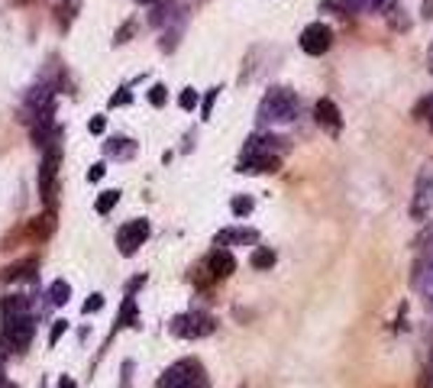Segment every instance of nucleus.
I'll list each match as a JSON object with an SVG mask.
<instances>
[{
    "label": "nucleus",
    "instance_id": "37",
    "mask_svg": "<svg viewBox=\"0 0 433 388\" xmlns=\"http://www.w3.org/2000/svg\"><path fill=\"white\" fill-rule=\"evenodd\" d=\"M59 388H75V379H71V375H62V379H59Z\"/></svg>",
    "mask_w": 433,
    "mask_h": 388
},
{
    "label": "nucleus",
    "instance_id": "40",
    "mask_svg": "<svg viewBox=\"0 0 433 388\" xmlns=\"http://www.w3.org/2000/svg\"><path fill=\"white\" fill-rule=\"evenodd\" d=\"M427 120H430V130H433V110H430V117H427Z\"/></svg>",
    "mask_w": 433,
    "mask_h": 388
},
{
    "label": "nucleus",
    "instance_id": "20",
    "mask_svg": "<svg viewBox=\"0 0 433 388\" xmlns=\"http://www.w3.org/2000/svg\"><path fill=\"white\" fill-rule=\"evenodd\" d=\"M120 327H136V298L126 295L123 307H120V317H117V330Z\"/></svg>",
    "mask_w": 433,
    "mask_h": 388
},
{
    "label": "nucleus",
    "instance_id": "19",
    "mask_svg": "<svg viewBox=\"0 0 433 388\" xmlns=\"http://www.w3.org/2000/svg\"><path fill=\"white\" fill-rule=\"evenodd\" d=\"M78 7H81V0H55V13H59L62 29H65L68 23H71V17L78 13Z\"/></svg>",
    "mask_w": 433,
    "mask_h": 388
},
{
    "label": "nucleus",
    "instance_id": "2",
    "mask_svg": "<svg viewBox=\"0 0 433 388\" xmlns=\"http://www.w3.org/2000/svg\"><path fill=\"white\" fill-rule=\"evenodd\" d=\"M156 388H210V382L200 359L188 356V359H178V363L168 366L162 372V379L156 382Z\"/></svg>",
    "mask_w": 433,
    "mask_h": 388
},
{
    "label": "nucleus",
    "instance_id": "5",
    "mask_svg": "<svg viewBox=\"0 0 433 388\" xmlns=\"http://www.w3.org/2000/svg\"><path fill=\"white\" fill-rule=\"evenodd\" d=\"M59 169H62V146H52L42 159L39 169V194L46 204H55V191H59Z\"/></svg>",
    "mask_w": 433,
    "mask_h": 388
},
{
    "label": "nucleus",
    "instance_id": "3",
    "mask_svg": "<svg viewBox=\"0 0 433 388\" xmlns=\"http://www.w3.org/2000/svg\"><path fill=\"white\" fill-rule=\"evenodd\" d=\"M36 333V321L29 314H20V317H4V327H0V349L4 353H23L26 346L33 343Z\"/></svg>",
    "mask_w": 433,
    "mask_h": 388
},
{
    "label": "nucleus",
    "instance_id": "16",
    "mask_svg": "<svg viewBox=\"0 0 433 388\" xmlns=\"http://www.w3.org/2000/svg\"><path fill=\"white\" fill-rule=\"evenodd\" d=\"M29 304L33 301L26 295H10L0 301V314H4V317H20V314H29Z\"/></svg>",
    "mask_w": 433,
    "mask_h": 388
},
{
    "label": "nucleus",
    "instance_id": "4",
    "mask_svg": "<svg viewBox=\"0 0 433 388\" xmlns=\"http://www.w3.org/2000/svg\"><path fill=\"white\" fill-rule=\"evenodd\" d=\"M214 330H216V321L204 311L178 314L175 321H172V333L181 340H204V337H210Z\"/></svg>",
    "mask_w": 433,
    "mask_h": 388
},
{
    "label": "nucleus",
    "instance_id": "21",
    "mask_svg": "<svg viewBox=\"0 0 433 388\" xmlns=\"http://www.w3.org/2000/svg\"><path fill=\"white\" fill-rule=\"evenodd\" d=\"M117 201H120V191H117V188H110V191L97 194V201H94V211H97V214H110L114 207H117Z\"/></svg>",
    "mask_w": 433,
    "mask_h": 388
},
{
    "label": "nucleus",
    "instance_id": "26",
    "mask_svg": "<svg viewBox=\"0 0 433 388\" xmlns=\"http://www.w3.org/2000/svg\"><path fill=\"white\" fill-rule=\"evenodd\" d=\"M178 104H181V110H194L198 107V91H194V88H184L181 97H178Z\"/></svg>",
    "mask_w": 433,
    "mask_h": 388
},
{
    "label": "nucleus",
    "instance_id": "6",
    "mask_svg": "<svg viewBox=\"0 0 433 388\" xmlns=\"http://www.w3.org/2000/svg\"><path fill=\"white\" fill-rule=\"evenodd\" d=\"M149 240V220H130V223H123L117 233V246H120V256H133L136 249H139L142 243Z\"/></svg>",
    "mask_w": 433,
    "mask_h": 388
},
{
    "label": "nucleus",
    "instance_id": "31",
    "mask_svg": "<svg viewBox=\"0 0 433 388\" xmlns=\"http://www.w3.org/2000/svg\"><path fill=\"white\" fill-rule=\"evenodd\" d=\"M130 101H133V94L126 91V88H120V94L110 97V107H123V104H130Z\"/></svg>",
    "mask_w": 433,
    "mask_h": 388
},
{
    "label": "nucleus",
    "instance_id": "25",
    "mask_svg": "<svg viewBox=\"0 0 433 388\" xmlns=\"http://www.w3.org/2000/svg\"><path fill=\"white\" fill-rule=\"evenodd\" d=\"M165 101H168L165 85H152L149 88V104H152V107H165Z\"/></svg>",
    "mask_w": 433,
    "mask_h": 388
},
{
    "label": "nucleus",
    "instance_id": "8",
    "mask_svg": "<svg viewBox=\"0 0 433 388\" xmlns=\"http://www.w3.org/2000/svg\"><path fill=\"white\" fill-rule=\"evenodd\" d=\"M314 120H317V127L327 130V133H334V136L343 130V113H340V107H336L330 97H320V101H317Z\"/></svg>",
    "mask_w": 433,
    "mask_h": 388
},
{
    "label": "nucleus",
    "instance_id": "14",
    "mask_svg": "<svg viewBox=\"0 0 433 388\" xmlns=\"http://www.w3.org/2000/svg\"><path fill=\"white\" fill-rule=\"evenodd\" d=\"M259 233L249 227H233V230H220L216 233V246H230V243H256Z\"/></svg>",
    "mask_w": 433,
    "mask_h": 388
},
{
    "label": "nucleus",
    "instance_id": "41",
    "mask_svg": "<svg viewBox=\"0 0 433 388\" xmlns=\"http://www.w3.org/2000/svg\"><path fill=\"white\" fill-rule=\"evenodd\" d=\"M430 62H433V52H430ZM430 71H433V65H430Z\"/></svg>",
    "mask_w": 433,
    "mask_h": 388
},
{
    "label": "nucleus",
    "instance_id": "24",
    "mask_svg": "<svg viewBox=\"0 0 433 388\" xmlns=\"http://www.w3.org/2000/svg\"><path fill=\"white\" fill-rule=\"evenodd\" d=\"M65 330H68V321H65V317H59V321L52 324V330H49V349L59 343L62 337H65Z\"/></svg>",
    "mask_w": 433,
    "mask_h": 388
},
{
    "label": "nucleus",
    "instance_id": "22",
    "mask_svg": "<svg viewBox=\"0 0 433 388\" xmlns=\"http://www.w3.org/2000/svg\"><path fill=\"white\" fill-rule=\"evenodd\" d=\"M68 298H71V288H68V282H62V279L52 282V285H49V301L62 307V304H68Z\"/></svg>",
    "mask_w": 433,
    "mask_h": 388
},
{
    "label": "nucleus",
    "instance_id": "33",
    "mask_svg": "<svg viewBox=\"0 0 433 388\" xmlns=\"http://www.w3.org/2000/svg\"><path fill=\"white\" fill-rule=\"evenodd\" d=\"M214 101H216V88H214V91H207V97H204V104H200V113H204V120L210 117V110H214Z\"/></svg>",
    "mask_w": 433,
    "mask_h": 388
},
{
    "label": "nucleus",
    "instance_id": "28",
    "mask_svg": "<svg viewBox=\"0 0 433 388\" xmlns=\"http://www.w3.org/2000/svg\"><path fill=\"white\" fill-rule=\"evenodd\" d=\"M100 307H104V295H97V291H94V295L88 298V301H84L81 311H84V314H97Z\"/></svg>",
    "mask_w": 433,
    "mask_h": 388
},
{
    "label": "nucleus",
    "instance_id": "43",
    "mask_svg": "<svg viewBox=\"0 0 433 388\" xmlns=\"http://www.w3.org/2000/svg\"><path fill=\"white\" fill-rule=\"evenodd\" d=\"M26 4H29V0H26Z\"/></svg>",
    "mask_w": 433,
    "mask_h": 388
},
{
    "label": "nucleus",
    "instance_id": "39",
    "mask_svg": "<svg viewBox=\"0 0 433 388\" xmlns=\"http://www.w3.org/2000/svg\"><path fill=\"white\" fill-rule=\"evenodd\" d=\"M4 382H7V375H4V359H0V385H4Z\"/></svg>",
    "mask_w": 433,
    "mask_h": 388
},
{
    "label": "nucleus",
    "instance_id": "10",
    "mask_svg": "<svg viewBox=\"0 0 433 388\" xmlns=\"http://www.w3.org/2000/svg\"><path fill=\"white\" fill-rule=\"evenodd\" d=\"M282 136H249V143H246V149H242V159L246 155H278V149H282Z\"/></svg>",
    "mask_w": 433,
    "mask_h": 388
},
{
    "label": "nucleus",
    "instance_id": "7",
    "mask_svg": "<svg viewBox=\"0 0 433 388\" xmlns=\"http://www.w3.org/2000/svg\"><path fill=\"white\" fill-rule=\"evenodd\" d=\"M334 46V29L327 23H310V26H304V33H301V49L308 52V55H324L327 49Z\"/></svg>",
    "mask_w": 433,
    "mask_h": 388
},
{
    "label": "nucleus",
    "instance_id": "23",
    "mask_svg": "<svg viewBox=\"0 0 433 388\" xmlns=\"http://www.w3.org/2000/svg\"><path fill=\"white\" fill-rule=\"evenodd\" d=\"M252 207H256V201H252L249 194H236L233 201H230V211H233L236 217H246V214H252Z\"/></svg>",
    "mask_w": 433,
    "mask_h": 388
},
{
    "label": "nucleus",
    "instance_id": "13",
    "mask_svg": "<svg viewBox=\"0 0 433 388\" xmlns=\"http://www.w3.org/2000/svg\"><path fill=\"white\" fill-rule=\"evenodd\" d=\"M430 204H433V178L430 175H420V181H417V198H414L411 214H414V217H424V214L430 211Z\"/></svg>",
    "mask_w": 433,
    "mask_h": 388
},
{
    "label": "nucleus",
    "instance_id": "32",
    "mask_svg": "<svg viewBox=\"0 0 433 388\" xmlns=\"http://www.w3.org/2000/svg\"><path fill=\"white\" fill-rule=\"evenodd\" d=\"M136 33V23H133V20H130V23H123V26H120V33H117V39H114V43H126V36H133Z\"/></svg>",
    "mask_w": 433,
    "mask_h": 388
},
{
    "label": "nucleus",
    "instance_id": "18",
    "mask_svg": "<svg viewBox=\"0 0 433 388\" xmlns=\"http://www.w3.org/2000/svg\"><path fill=\"white\" fill-rule=\"evenodd\" d=\"M133 152H136V143L133 139H123V136H117V139L107 143V155H117V159H130Z\"/></svg>",
    "mask_w": 433,
    "mask_h": 388
},
{
    "label": "nucleus",
    "instance_id": "15",
    "mask_svg": "<svg viewBox=\"0 0 433 388\" xmlns=\"http://www.w3.org/2000/svg\"><path fill=\"white\" fill-rule=\"evenodd\" d=\"M320 10L336 17H352V13H362V0H320Z\"/></svg>",
    "mask_w": 433,
    "mask_h": 388
},
{
    "label": "nucleus",
    "instance_id": "29",
    "mask_svg": "<svg viewBox=\"0 0 433 388\" xmlns=\"http://www.w3.org/2000/svg\"><path fill=\"white\" fill-rule=\"evenodd\" d=\"M104 130H107V117H100V113H97V117L88 120V133H91V136H100Z\"/></svg>",
    "mask_w": 433,
    "mask_h": 388
},
{
    "label": "nucleus",
    "instance_id": "38",
    "mask_svg": "<svg viewBox=\"0 0 433 388\" xmlns=\"http://www.w3.org/2000/svg\"><path fill=\"white\" fill-rule=\"evenodd\" d=\"M136 4H142V7H156V4H162V0H136Z\"/></svg>",
    "mask_w": 433,
    "mask_h": 388
},
{
    "label": "nucleus",
    "instance_id": "11",
    "mask_svg": "<svg viewBox=\"0 0 433 388\" xmlns=\"http://www.w3.org/2000/svg\"><path fill=\"white\" fill-rule=\"evenodd\" d=\"M282 169V159L278 155H246V159H240V172H246V175H262V172H278Z\"/></svg>",
    "mask_w": 433,
    "mask_h": 388
},
{
    "label": "nucleus",
    "instance_id": "34",
    "mask_svg": "<svg viewBox=\"0 0 433 388\" xmlns=\"http://www.w3.org/2000/svg\"><path fill=\"white\" fill-rule=\"evenodd\" d=\"M104 172H107V165H104V162H94L91 172H88V181H100V178H104Z\"/></svg>",
    "mask_w": 433,
    "mask_h": 388
},
{
    "label": "nucleus",
    "instance_id": "35",
    "mask_svg": "<svg viewBox=\"0 0 433 388\" xmlns=\"http://www.w3.org/2000/svg\"><path fill=\"white\" fill-rule=\"evenodd\" d=\"M392 0H362V10H378V7H388Z\"/></svg>",
    "mask_w": 433,
    "mask_h": 388
},
{
    "label": "nucleus",
    "instance_id": "12",
    "mask_svg": "<svg viewBox=\"0 0 433 388\" xmlns=\"http://www.w3.org/2000/svg\"><path fill=\"white\" fill-rule=\"evenodd\" d=\"M36 269H39V259L36 256H29V259H20L13 262V265H7V269H0V282H20V279H33Z\"/></svg>",
    "mask_w": 433,
    "mask_h": 388
},
{
    "label": "nucleus",
    "instance_id": "30",
    "mask_svg": "<svg viewBox=\"0 0 433 388\" xmlns=\"http://www.w3.org/2000/svg\"><path fill=\"white\" fill-rule=\"evenodd\" d=\"M430 110H433V97H424V101L414 107V117L417 120H427V117H430Z\"/></svg>",
    "mask_w": 433,
    "mask_h": 388
},
{
    "label": "nucleus",
    "instance_id": "36",
    "mask_svg": "<svg viewBox=\"0 0 433 388\" xmlns=\"http://www.w3.org/2000/svg\"><path fill=\"white\" fill-rule=\"evenodd\" d=\"M130 375H133V363H123V385L120 388H130Z\"/></svg>",
    "mask_w": 433,
    "mask_h": 388
},
{
    "label": "nucleus",
    "instance_id": "27",
    "mask_svg": "<svg viewBox=\"0 0 433 388\" xmlns=\"http://www.w3.org/2000/svg\"><path fill=\"white\" fill-rule=\"evenodd\" d=\"M172 13H175V7H172V4H165V7H158L156 13H152V26L168 23V20H172Z\"/></svg>",
    "mask_w": 433,
    "mask_h": 388
},
{
    "label": "nucleus",
    "instance_id": "17",
    "mask_svg": "<svg viewBox=\"0 0 433 388\" xmlns=\"http://www.w3.org/2000/svg\"><path fill=\"white\" fill-rule=\"evenodd\" d=\"M275 249H268V246H259V249H252V256H249V265L252 269H259V272H266V269H272L275 265Z\"/></svg>",
    "mask_w": 433,
    "mask_h": 388
},
{
    "label": "nucleus",
    "instance_id": "9",
    "mask_svg": "<svg viewBox=\"0 0 433 388\" xmlns=\"http://www.w3.org/2000/svg\"><path fill=\"white\" fill-rule=\"evenodd\" d=\"M204 265H207V272L214 275V282H220V279H230L236 272V259H233V253L230 249H224V246H216L214 253L204 259Z\"/></svg>",
    "mask_w": 433,
    "mask_h": 388
},
{
    "label": "nucleus",
    "instance_id": "42",
    "mask_svg": "<svg viewBox=\"0 0 433 388\" xmlns=\"http://www.w3.org/2000/svg\"><path fill=\"white\" fill-rule=\"evenodd\" d=\"M430 372H433V356H430Z\"/></svg>",
    "mask_w": 433,
    "mask_h": 388
},
{
    "label": "nucleus",
    "instance_id": "1",
    "mask_svg": "<svg viewBox=\"0 0 433 388\" xmlns=\"http://www.w3.org/2000/svg\"><path fill=\"white\" fill-rule=\"evenodd\" d=\"M298 94L291 91V88H268L266 97H262V104H259V120L262 123H288V120L298 117Z\"/></svg>",
    "mask_w": 433,
    "mask_h": 388
}]
</instances>
